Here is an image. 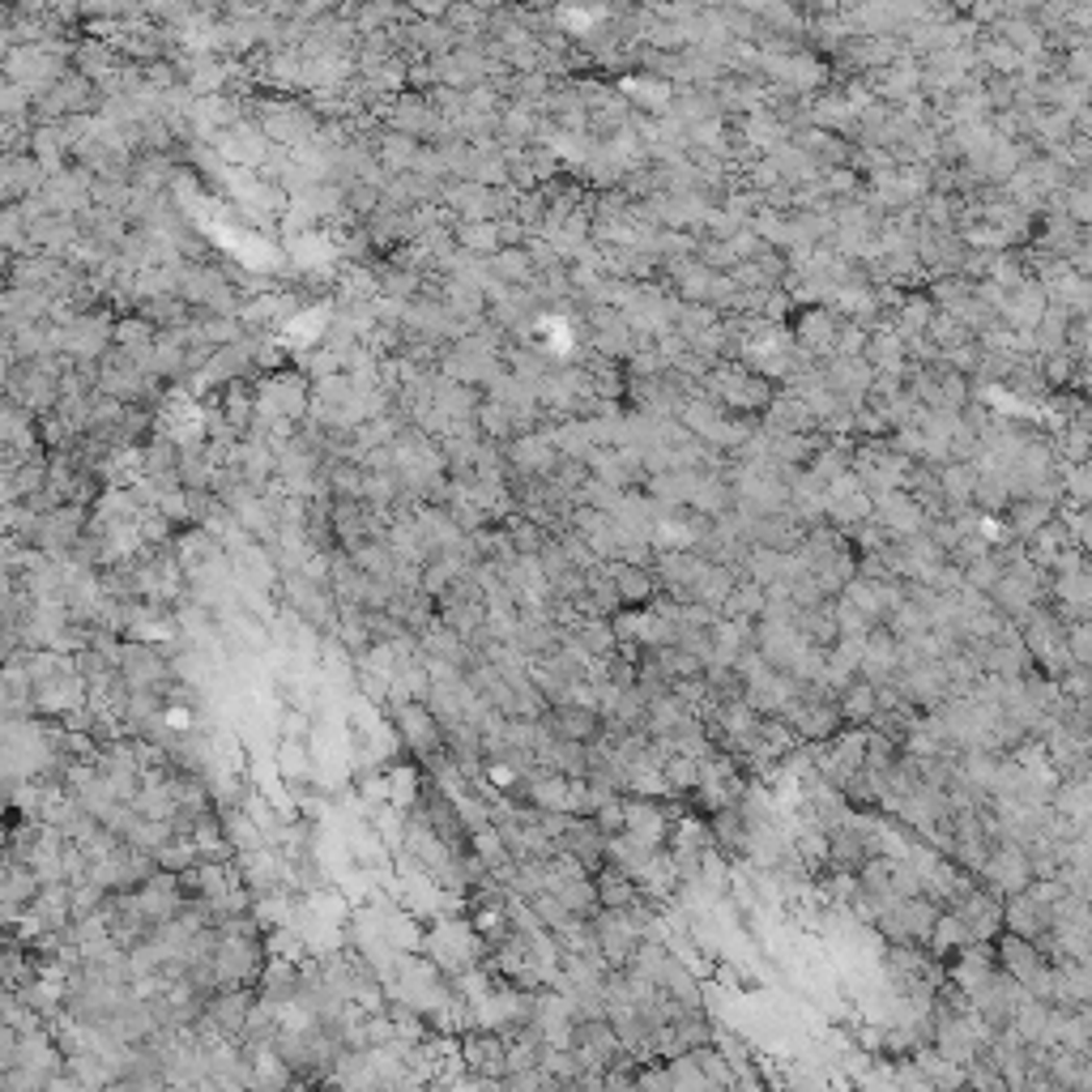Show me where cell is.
Listing matches in <instances>:
<instances>
[{
    "instance_id": "obj_7",
    "label": "cell",
    "mask_w": 1092,
    "mask_h": 1092,
    "mask_svg": "<svg viewBox=\"0 0 1092 1092\" xmlns=\"http://www.w3.org/2000/svg\"><path fill=\"white\" fill-rule=\"evenodd\" d=\"M542 721L560 739H572V743H598L606 735V717L594 704H555V709H546Z\"/></svg>"
},
{
    "instance_id": "obj_1",
    "label": "cell",
    "mask_w": 1092,
    "mask_h": 1092,
    "mask_svg": "<svg viewBox=\"0 0 1092 1092\" xmlns=\"http://www.w3.org/2000/svg\"><path fill=\"white\" fill-rule=\"evenodd\" d=\"M218 986H252L265 973L260 935L244 930H218Z\"/></svg>"
},
{
    "instance_id": "obj_13",
    "label": "cell",
    "mask_w": 1092,
    "mask_h": 1092,
    "mask_svg": "<svg viewBox=\"0 0 1092 1092\" xmlns=\"http://www.w3.org/2000/svg\"><path fill=\"white\" fill-rule=\"evenodd\" d=\"M764 606H768V589H764L760 580H739L735 594L725 598L721 615H730V619H760Z\"/></svg>"
},
{
    "instance_id": "obj_12",
    "label": "cell",
    "mask_w": 1092,
    "mask_h": 1092,
    "mask_svg": "<svg viewBox=\"0 0 1092 1092\" xmlns=\"http://www.w3.org/2000/svg\"><path fill=\"white\" fill-rule=\"evenodd\" d=\"M841 713H845V725H871V717L879 713V688L867 678H853L849 688H841Z\"/></svg>"
},
{
    "instance_id": "obj_8",
    "label": "cell",
    "mask_w": 1092,
    "mask_h": 1092,
    "mask_svg": "<svg viewBox=\"0 0 1092 1092\" xmlns=\"http://www.w3.org/2000/svg\"><path fill=\"white\" fill-rule=\"evenodd\" d=\"M623 806H627V837H636L649 849H662V841L670 833V815L649 798H627Z\"/></svg>"
},
{
    "instance_id": "obj_16",
    "label": "cell",
    "mask_w": 1092,
    "mask_h": 1092,
    "mask_svg": "<svg viewBox=\"0 0 1092 1092\" xmlns=\"http://www.w3.org/2000/svg\"><path fill=\"white\" fill-rule=\"evenodd\" d=\"M1067 649L1079 666H1092V619H1075L1067 627Z\"/></svg>"
},
{
    "instance_id": "obj_2",
    "label": "cell",
    "mask_w": 1092,
    "mask_h": 1092,
    "mask_svg": "<svg viewBox=\"0 0 1092 1092\" xmlns=\"http://www.w3.org/2000/svg\"><path fill=\"white\" fill-rule=\"evenodd\" d=\"M594 939H598V951L606 955L611 969H627L631 951L641 947V922L631 918V909H598Z\"/></svg>"
},
{
    "instance_id": "obj_15",
    "label": "cell",
    "mask_w": 1092,
    "mask_h": 1092,
    "mask_svg": "<svg viewBox=\"0 0 1092 1092\" xmlns=\"http://www.w3.org/2000/svg\"><path fill=\"white\" fill-rule=\"evenodd\" d=\"M1050 521H1054V508L1045 504V499H1028V495H1024V504H1016V513L1008 517V525H1012L1016 538H1033V533H1041Z\"/></svg>"
},
{
    "instance_id": "obj_10",
    "label": "cell",
    "mask_w": 1092,
    "mask_h": 1092,
    "mask_svg": "<svg viewBox=\"0 0 1092 1092\" xmlns=\"http://www.w3.org/2000/svg\"><path fill=\"white\" fill-rule=\"evenodd\" d=\"M594 884H598V900L602 909H636L645 900L641 884H636L623 867H615V862H606L602 871H594Z\"/></svg>"
},
{
    "instance_id": "obj_3",
    "label": "cell",
    "mask_w": 1092,
    "mask_h": 1092,
    "mask_svg": "<svg viewBox=\"0 0 1092 1092\" xmlns=\"http://www.w3.org/2000/svg\"><path fill=\"white\" fill-rule=\"evenodd\" d=\"M781 717L794 725V735L802 743H828L833 735L845 730V713H841L837 696H828V700H790L781 709Z\"/></svg>"
},
{
    "instance_id": "obj_17",
    "label": "cell",
    "mask_w": 1092,
    "mask_h": 1092,
    "mask_svg": "<svg viewBox=\"0 0 1092 1092\" xmlns=\"http://www.w3.org/2000/svg\"><path fill=\"white\" fill-rule=\"evenodd\" d=\"M415 786H419V772H409V768H401V772H393V802L397 806H409L415 802Z\"/></svg>"
},
{
    "instance_id": "obj_14",
    "label": "cell",
    "mask_w": 1092,
    "mask_h": 1092,
    "mask_svg": "<svg viewBox=\"0 0 1092 1092\" xmlns=\"http://www.w3.org/2000/svg\"><path fill=\"white\" fill-rule=\"evenodd\" d=\"M1003 572H1008V560L998 555V551H986V555H977V560L965 564V589H977V594H994V585L1003 580Z\"/></svg>"
},
{
    "instance_id": "obj_9",
    "label": "cell",
    "mask_w": 1092,
    "mask_h": 1092,
    "mask_svg": "<svg viewBox=\"0 0 1092 1092\" xmlns=\"http://www.w3.org/2000/svg\"><path fill=\"white\" fill-rule=\"evenodd\" d=\"M611 576H615V589H619V602L623 606H649L653 589H657V572L641 568V564H627V560H611L606 564Z\"/></svg>"
},
{
    "instance_id": "obj_4",
    "label": "cell",
    "mask_w": 1092,
    "mask_h": 1092,
    "mask_svg": "<svg viewBox=\"0 0 1092 1092\" xmlns=\"http://www.w3.org/2000/svg\"><path fill=\"white\" fill-rule=\"evenodd\" d=\"M990 888H998V892H1020V888H1028L1033 884V867H1028V849L1020 845V841H1012V837H998V841H990V858H986V867L977 871Z\"/></svg>"
},
{
    "instance_id": "obj_11",
    "label": "cell",
    "mask_w": 1092,
    "mask_h": 1092,
    "mask_svg": "<svg viewBox=\"0 0 1092 1092\" xmlns=\"http://www.w3.org/2000/svg\"><path fill=\"white\" fill-rule=\"evenodd\" d=\"M299 982H303V969L291 961H273V965H265V973H260V998H269V1003H295V994H299Z\"/></svg>"
},
{
    "instance_id": "obj_6",
    "label": "cell",
    "mask_w": 1092,
    "mask_h": 1092,
    "mask_svg": "<svg viewBox=\"0 0 1092 1092\" xmlns=\"http://www.w3.org/2000/svg\"><path fill=\"white\" fill-rule=\"evenodd\" d=\"M955 914L965 918L973 943H990V939H998V930H1003V892L998 888H969L965 900L955 904Z\"/></svg>"
},
{
    "instance_id": "obj_5",
    "label": "cell",
    "mask_w": 1092,
    "mask_h": 1092,
    "mask_svg": "<svg viewBox=\"0 0 1092 1092\" xmlns=\"http://www.w3.org/2000/svg\"><path fill=\"white\" fill-rule=\"evenodd\" d=\"M1003 930L1012 935H1024L1033 943H1045L1054 935V909L1041 904L1033 896V888H1020V892H1008L1003 896Z\"/></svg>"
}]
</instances>
